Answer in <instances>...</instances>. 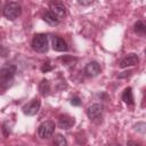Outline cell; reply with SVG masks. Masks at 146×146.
I'll return each instance as SVG.
<instances>
[{"label": "cell", "instance_id": "6da1fadb", "mask_svg": "<svg viewBox=\"0 0 146 146\" xmlns=\"http://www.w3.org/2000/svg\"><path fill=\"white\" fill-rule=\"evenodd\" d=\"M15 73H16L15 65L5 66L0 70V88L1 89H7L10 86Z\"/></svg>", "mask_w": 146, "mask_h": 146}, {"label": "cell", "instance_id": "7a4b0ae2", "mask_svg": "<svg viewBox=\"0 0 146 146\" xmlns=\"http://www.w3.org/2000/svg\"><path fill=\"white\" fill-rule=\"evenodd\" d=\"M2 13H3V16L10 21H14L16 19L21 13H22V7L18 2H15V1H10V2H7L2 9Z\"/></svg>", "mask_w": 146, "mask_h": 146}, {"label": "cell", "instance_id": "3957f363", "mask_svg": "<svg viewBox=\"0 0 146 146\" xmlns=\"http://www.w3.org/2000/svg\"><path fill=\"white\" fill-rule=\"evenodd\" d=\"M32 48L36 52H46L48 50V35L43 33H38L33 36Z\"/></svg>", "mask_w": 146, "mask_h": 146}, {"label": "cell", "instance_id": "277c9868", "mask_svg": "<svg viewBox=\"0 0 146 146\" xmlns=\"http://www.w3.org/2000/svg\"><path fill=\"white\" fill-rule=\"evenodd\" d=\"M55 131V123L52 121H44L38 128V135L42 139H47L52 136Z\"/></svg>", "mask_w": 146, "mask_h": 146}, {"label": "cell", "instance_id": "5b68a950", "mask_svg": "<svg viewBox=\"0 0 146 146\" xmlns=\"http://www.w3.org/2000/svg\"><path fill=\"white\" fill-rule=\"evenodd\" d=\"M40 106H41V102L35 98V99H32L30 103H27L26 105L23 106V113L25 115H29V116H33L35 115L39 110H40Z\"/></svg>", "mask_w": 146, "mask_h": 146}, {"label": "cell", "instance_id": "8992f818", "mask_svg": "<svg viewBox=\"0 0 146 146\" xmlns=\"http://www.w3.org/2000/svg\"><path fill=\"white\" fill-rule=\"evenodd\" d=\"M102 113H103V106L100 104H92L87 110V114H88L89 119L94 120V121L100 119L102 117Z\"/></svg>", "mask_w": 146, "mask_h": 146}, {"label": "cell", "instance_id": "52a82bcc", "mask_svg": "<svg viewBox=\"0 0 146 146\" xmlns=\"http://www.w3.org/2000/svg\"><path fill=\"white\" fill-rule=\"evenodd\" d=\"M139 62V58L136 54H128L125 57H123L120 62V67L121 68H125L129 66H135L137 65Z\"/></svg>", "mask_w": 146, "mask_h": 146}, {"label": "cell", "instance_id": "ba28073f", "mask_svg": "<svg viewBox=\"0 0 146 146\" xmlns=\"http://www.w3.org/2000/svg\"><path fill=\"white\" fill-rule=\"evenodd\" d=\"M84 73L88 76H96L100 73V66L97 62H90L84 67Z\"/></svg>", "mask_w": 146, "mask_h": 146}, {"label": "cell", "instance_id": "9c48e42d", "mask_svg": "<svg viewBox=\"0 0 146 146\" xmlns=\"http://www.w3.org/2000/svg\"><path fill=\"white\" fill-rule=\"evenodd\" d=\"M74 123H75L74 117H72L70 115H62L58 119V127L60 129H65V130L70 129V128H72L74 125Z\"/></svg>", "mask_w": 146, "mask_h": 146}, {"label": "cell", "instance_id": "30bf717a", "mask_svg": "<svg viewBox=\"0 0 146 146\" xmlns=\"http://www.w3.org/2000/svg\"><path fill=\"white\" fill-rule=\"evenodd\" d=\"M51 41H52V48L56 51H66L68 49L67 43L65 42V40L59 38V36H52Z\"/></svg>", "mask_w": 146, "mask_h": 146}, {"label": "cell", "instance_id": "8fae6325", "mask_svg": "<svg viewBox=\"0 0 146 146\" xmlns=\"http://www.w3.org/2000/svg\"><path fill=\"white\" fill-rule=\"evenodd\" d=\"M50 10H51L59 19H62V18L66 15V9H65V7H64L62 3H52L51 7H50Z\"/></svg>", "mask_w": 146, "mask_h": 146}, {"label": "cell", "instance_id": "7c38bea8", "mask_svg": "<svg viewBox=\"0 0 146 146\" xmlns=\"http://www.w3.org/2000/svg\"><path fill=\"white\" fill-rule=\"evenodd\" d=\"M43 19H44V22L48 23L49 25H57V24L59 23V21H60L51 10H47V11L44 13Z\"/></svg>", "mask_w": 146, "mask_h": 146}, {"label": "cell", "instance_id": "4fadbf2b", "mask_svg": "<svg viewBox=\"0 0 146 146\" xmlns=\"http://www.w3.org/2000/svg\"><path fill=\"white\" fill-rule=\"evenodd\" d=\"M122 100L128 105H133V95H132V89L130 87L124 89L122 94Z\"/></svg>", "mask_w": 146, "mask_h": 146}, {"label": "cell", "instance_id": "5bb4252c", "mask_svg": "<svg viewBox=\"0 0 146 146\" xmlns=\"http://www.w3.org/2000/svg\"><path fill=\"white\" fill-rule=\"evenodd\" d=\"M39 91L42 96H47L50 92V83L48 80L46 79L41 80V82L39 83Z\"/></svg>", "mask_w": 146, "mask_h": 146}, {"label": "cell", "instance_id": "9a60e30c", "mask_svg": "<svg viewBox=\"0 0 146 146\" xmlns=\"http://www.w3.org/2000/svg\"><path fill=\"white\" fill-rule=\"evenodd\" d=\"M54 146H67L66 138L60 133L55 135V137H54Z\"/></svg>", "mask_w": 146, "mask_h": 146}, {"label": "cell", "instance_id": "2e32d148", "mask_svg": "<svg viewBox=\"0 0 146 146\" xmlns=\"http://www.w3.org/2000/svg\"><path fill=\"white\" fill-rule=\"evenodd\" d=\"M145 31H146V26L144 24V22L141 21H138L136 24H135V32L140 34V35H144L145 34Z\"/></svg>", "mask_w": 146, "mask_h": 146}, {"label": "cell", "instance_id": "e0dca14e", "mask_svg": "<svg viewBox=\"0 0 146 146\" xmlns=\"http://www.w3.org/2000/svg\"><path fill=\"white\" fill-rule=\"evenodd\" d=\"M145 128H146V124H145L144 122H139V123H137V125H136V129H137L138 131H140L141 133L145 132Z\"/></svg>", "mask_w": 146, "mask_h": 146}, {"label": "cell", "instance_id": "ac0fdd59", "mask_svg": "<svg viewBox=\"0 0 146 146\" xmlns=\"http://www.w3.org/2000/svg\"><path fill=\"white\" fill-rule=\"evenodd\" d=\"M71 104H72L73 106H80V105H81V100H80L79 97H73V98L71 99Z\"/></svg>", "mask_w": 146, "mask_h": 146}, {"label": "cell", "instance_id": "d6986e66", "mask_svg": "<svg viewBox=\"0 0 146 146\" xmlns=\"http://www.w3.org/2000/svg\"><path fill=\"white\" fill-rule=\"evenodd\" d=\"M51 70H52V66L49 65V63H44L42 65V67H41V71L42 72H48V71H51Z\"/></svg>", "mask_w": 146, "mask_h": 146}, {"label": "cell", "instance_id": "ffe728a7", "mask_svg": "<svg viewBox=\"0 0 146 146\" xmlns=\"http://www.w3.org/2000/svg\"><path fill=\"white\" fill-rule=\"evenodd\" d=\"M78 3H79V5H82V6H88V5L94 3V1H92V0H88V1H86V0H79Z\"/></svg>", "mask_w": 146, "mask_h": 146}, {"label": "cell", "instance_id": "44dd1931", "mask_svg": "<svg viewBox=\"0 0 146 146\" xmlns=\"http://www.w3.org/2000/svg\"><path fill=\"white\" fill-rule=\"evenodd\" d=\"M127 146H141L139 143H137V141H133V140H129L128 143H127Z\"/></svg>", "mask_w": 146, "mask_h": 146}, {"label": "cell", "instance_id": "7402d4cb", "mask_svg": "<svg viewBox=\"0 0 146 146\" xmlns=\"http://www.w3.org/2000/svg\"><path fill=\"white\" fill-rule=\"evenodd\" d=\"M0 6H1V2H0Z\"/></svg>", "mask_w": 146, "mask_h": 146}]
</instances>
